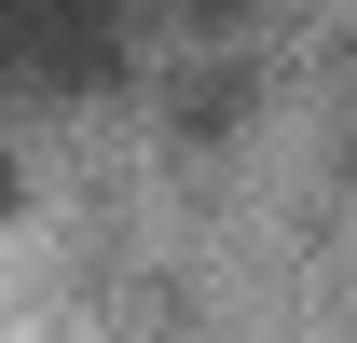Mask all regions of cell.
<instances>
[{"mask_svg":"<svg viewBox=\"0 0 357 343\" xmlns=\"http://www.w3.org/2000/svg\"><path fill=\"white\" fill-rule=\"evenodd\" d=\"M137 55V0H28V83L42 96H110Z\"/></svg>","mask_w":357,"mask_h":343,"instance_id":"obj_1","label":"cell"},{"mask_svg":"<svg viewBox=\"0 0 357 343\" xmlns=\"http://www.w3.org/2000/svg\"><path fill=\"white\" fill-rule=\"evenodd\" d=\"M28 83V0H0V96Z\"/></svg>","mask_w":357,"mask_h":343,"instance_id":"obj_2","label":"cell"},{"mask_svg":"<svg viewBox=\"0 0 357 343\" xmlns=\"http://www.w3.org/2000/svg\"><path fill=\"white\" fill-rule=\"evenodd\" d=\"M178 14H192V28H220V14H248V0H178Z\"/></svg>","mask_w":357,"mask_h":343,"instance_id":"obj_3","label":"cell"}]
</instances>
